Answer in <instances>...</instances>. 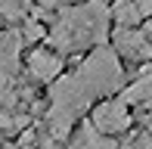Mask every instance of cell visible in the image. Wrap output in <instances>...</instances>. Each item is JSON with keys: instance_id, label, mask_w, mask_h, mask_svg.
<instances>
[{"instance_id": "cell-1", "label": "cell", "mask_w": 152, "mask_h": 149, "mask_svg": "<svg viewBox=\"0 0 152 149\" xmlns=\"http://www.w3.org/2000/svg\"><path fill=\"white\" fill-rule=\"evenodd\" d=\"M102 25H106V6L102 3H90L84 9H68V12H62L50 40L56 47H81L106 34Z\"/></svg>"}, {"instance_id": "cell-2", "label": "cell", "mask_w": 152, "mask_h": 149, "mask_svg": "<svg viewBox=\"0 0 152 149\" xmlns=\"http://www.w3.org/2000/svg\"><path fill=\"white\" fill-rule=\"evenodd\" d=\"M78 81L84 84L87 96H90V93H106V90H112V87H118V84H121V72H118L115 56H112V53H106V50L93 53V56L84 62Z\"/></svg>"}, {"instance_id": "cell-3", "label": "cell", "mask_w": 152, "mask_h": 149, "mask_svg": "<svg viewBox=\"0 0 152 149\" xmlns=\"http://www.w3.org/2000/svg\"><path fill=\"white\" fill-rule=\"evenodd\" d=\"M130 124V115H127V103L124 99H106L93 109V127L99 134H118Z\"/></svg>"}, {"instance_id": "cell-4", "label": "cell", "mask_w": 152, "mask_h": 149, "mask_svg": "<svg viewBox=\"0 0 152 149\" xmlns=\"http://www.w3.org/2000/svg\"><path fill=\"white\" fill-rule=\"evenodd\" d=\"M28 65H31V74H37L40 81H53L59 74V69H62V59L53 56V53H47V50H34Z\"/></svg>"}, {"instance_id": "cell-5", "label": "cell", "mask_w": 152, "mask_h": 149, "mask_svg": "<svg viewBox=\"0 0 152 149\" xmlns=\"http://www.w3.org/2000/svg\"><path fill=\"white\" fill-rule=\"evenodd\" d=\"M140 99H152V74H143L127 93H124V103H140Z\"/></svg>"}, {"instance_id": "cell-6", "label": "cell", "mask_w": 152, "mask_h": 149, "mask_svg": "<svg viewBox=\"0 0 152 149\" xmlns=\"http://www.w3.org/2000/svg\"><path fill=\"white\" fill-rule=\"evenodd\" d=\"M115 19L124 25V28H130V25L140 22V9H137L134 0H118V6H115Z\"/></svg>"}, {"instance_id": "cell-7", "label": "cell", "mask_w": 152, "mask_h": 149, "mask_svg": "<svg viewBox=\"0 0 152 149\" xmlns=\"http://www.w3.org/2000/svg\"><path fill=\"white\" fill-rule=\"evenodd\" d=\"M137 9H140V16H149L152 12V0H137Z\"/></svg>"}, {"instance_id": "cell-8", "label": "cell", "mask_w": 152, "mask_h": 149, "mask_svg": "<svg viewBox=\"0 0 152 149\" xmlns=\"http://www.w3.org/2000/svg\"><path fill=\"white\" fill-rule=\"evenodd\" d=\"M25 34H28V37H40V34H44V31H40L37 25H34V22H28V28H25Z\"/></svg>"}, {"instance_id": "cell-9", "label": "cell", "mask_w": 152, "mask_h": 149, "mask_svg": "<svg viewBox=\"0 0 152 149\" xmlns=\"http://www.w3.org/2000/svg\"><path fill=\"white\" fill-rule=\"evenodd\" d=\"M0 127H10V115H3V112H0Z\"/></svg>"}, {"instance_id": "cell-10", "label": "cell", "mask_w": 152, "mask_h": 149, "mask_svg": "<svg viewBox=\"0 0 152 149\" xmlns=\"http://www.w3.org/2000/svg\"><path fill=\"white\" fill-rule=\"evenodd\" d=\"M146 127H149V134H152V115H149V124H146Z\"/></svg>"}, {"instance_id": "cell-11", "label": "cell", "mask_w": 152, "mask_h": 149, "mask_svg": "<svg viewBox=\"0 0 152 149\" xmlns=\"http://www.w3.org/2000/svg\"><path fill=\"white\" fill-rule=\"evenodd\" d=\"M149 37H152V25H149Z\"/></svg>"}, {"instance_id": "cell-12", "label": "cell", "mask_w": 152, "mask_h": 149, "mask_svg": "<svg viewBox=\"0 0 152 149\" xmlns=\"http://www.w3.org/2000/svg\"><path fill=\"white\" fill-rule=\"evenodd\" d=\"M127 149H137V146H127Z\"/></svg>"}]
</instances>
